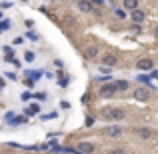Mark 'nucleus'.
I'll list each match as a JSON object with an SVG mask.
<instances>
[{
    "label": "nucleus",
    "mask_w": 158,
    "mask_h": 154,
    "mask_svg": "<svg viewBox=\"0 0 158 154\" xmlns=\"http://www.w3.org/2000/svg\"><path fill=\"white\" fill-rule=\"evenodd\" d=\"M26 60H34V54H32V52H26Z\"/></svg>",
    "instance_id": "nucleus-16"
},
{
    "label": "nucleus",
    "mask_w": 158,
    "mask_h": 154,
    "mask_svg": "<svg viewBox=\"0 0 158 154\" xmlns=\"http://www.w3.org/2000/svg\"><path fill=\"white\" fill-rule=\"evenodd\" d=\"M134 96H136V100H148V96H150V92H148L146 88H138L134 92Z\"/></svg>",
    "instance_id": "nucleus-4"
},
{
    "label": "nucleus",
    "mask_w": 158,
    "mask_h": 154,
    "mask_svg": "<svg viewBox=\"0 0 158 154\" xmlns=\"http://www.w3.org/2000/svg\"><path fill=\"white\" fill-rule=\"evenodd\" d=\"M132 20H134V22H142L144 20V12L142 10H134L132 12Z\"/></svg>",
    "instance_id": "nucleus-6"
},
{
    "label": "nucleus",
    "mask_w": 158,
    "mask_h": 154,
    "mask_svg": "<svg viewBox=\"0 0 158 154\" xmlns=\"http://www.w3.org/2000/svg\"><path fill=\"white\" fill-rule=\"evenodd\" d=\"M152 66H154V64H152V60H148V58H144V60L138 62V68L140 70H150Z\"/></svg>",
    "instance_id": "nucleus-5"
},
{
    "label": "nucleus",
    "mask_w": 158,
    "mask_h": 154,
    "mask_svg": "<svg viewBox=\"0 0 158 154\" xmlns=\"http://www.w3.org/2000/svg\"><path fill=\"white\" fill-rule=\"evenodd\" d=\"M92 150H94L92 142H80L78 144V152L80 154H92Z\"/></svg>",
    "instance_id": "nucleus-3"
},
{
    "label": "nucleus",
    "mask_w": 158,
    "mask_h": 154,
    "mask_svg": "<svg viewBox=\"0 0 158 154\" xmlns=\"http://www.w3.org/2000/svg\"><path fill=\"white\" fill-rule=\"evenodd\" d=\"M6 28H8V22H2V24H0V32H4Z\"/></svg>",
    "instance_id": "nucleus-15"
},
{
    "label": "nucleus",
    "mask_w": 158,
    "mask_h": 154,
    "mask_svg": "<svg viewBox=\"0 0 158 154\" xmlns=\"http://www.w3.org/2000/svg\"><path fill=\"white\" fill-rule=\"evenodd\" d=\"M156 36H158V28H156Z\"/></svg>",
    "instance_id": "nucleus-19"
},
{
    "label": "nucleus",
    "mask_w": 158,
    "mask_h": 154,
    "mask_svg": "<svg viewBox=\"0 0 158 154\" xmlns=\"http://www.w3.org/2000/svg\"><path fill=\"white\" fill-rule=\"evenodd\" d=\"M116 88H118V90H126V88H128V82L118 80V82H116Z\"/></svg>",
    "instance_id": "nucleus-13"
},
{
    "label": "nucleus",
    "mask_w": 158,
    "mask_h": 154,
    "mask_svg": "<svg viewBox=\"0 0 158 154\" xmlns=\"http://www.w3.org/2000/svg\"><path fill=\"white\" fill-rule=\"evenodd\" d=\"M78 8H80L82 12H90L92 10V2H78Z\"/></svg>",
    "instance_id": "nucleus-8"
},
{
    "label": "nucleus",
    "mask_w": 158,
    "mask_h": 154,
    "mask_svg": "<svg viewBox=\"0 0 158 154\" xmlns=\"http://www.w3.org/2000/svg\"><path fill=\"white\" fill-rule=\"evenodd\" d=\"M116 16H118V18H124V16H126V14H124L122 10H116Z\"/></svg>",
    "instance_id": "nucleus-17"
},
{
    "label": "nucleus",
    "mask_w": 158,
    "mask_h": 154,
    "mask_svg": "<svg viewBox=\"0 0 158 154\" xmlns=\"http://www.w3.org/2000/svg\"><path fill=\"white\" fill-rule=\"evenodd\" d=\"M102 116H104L106 120H122L124 116H126V112H124L122 108H104V110H102Z\"/></svg>",
    "instance_id": "nucleus-1"
},
{
    "label": "nucleus",
    "mask_w": 158,
    "mask_h": 154,
    "mask_svg": "<svg viewBox=\"0 0 158 154\" xmlns=\"http://www.w3.org/2000/svg\"><path fill=\"white\" fill-rule=\"evenodd\" d=\"M116 90H118V88H116V84H104L100 88V96L110 98V96H114V94H116Z\"/></svg>",
    "instance_id": "nucleus-2"
},
{
    "label": "nucleus",
    "mask_w": 158,
    "mask_h": 154,
    "mask_svg": "<svg viewBox=\"0 0 158 154\" xmlns=\"http://www.w3.org/2000/svg\"><path fill=\"white\" fill-rule=\"evenodd\" d=\"M124 6H126L128 10H136V6H138V2H134V0H126V2H124Z\"/></svg>",
    "instance_id": "nucleus-11"
},
{
    "label": "nucleus",
    "mask_w": 158,
    "mask_h": 154,
    "mask_svg": "<svg viewBox=\"0 0 158 154\" xmlns=\"http://www.w3.org/2000/svg\"><path fill=\"white\" fill-rule=\"evenodd\" d=\"M112 154H124V152H122V150H114Z\"/></svg>",
    "instance_id": "nucleus-18"
},
{
    "label": "nucleus",
    "mask_w": 158,
    "mask_h": 154,
    "mask_svg": "<svg viewBox=\"0 0 158 154\" xmlns=\"http://www.w3.org/2000/svg\"><path fill=\"white\" fill-rule=\"evenodd\" d=\"M136 134H138V136H142V138H150V136H152V132L148 130V128H138V130H136Z\"/></svg>",
    "instance_id": "nucleus-7"
},
{
    "label": "nucleus",
    "mask_w": 158,
    "mask_h": 154,
    "mask_svg": "<svg viewBox=\"0 0 158 154\" xmlns=\"http://www.w3.org/2000/svg\"><path fill=\"white\" fill-rule=\"evenodd\" d=\"M106 134H108V136H118V134H120V128H108Z\"/></svg>",
    "instance_id": "nucleus-12"
},
{
    "label": "nucleus",
    "mask_w": 158,
    "mask_h": 154,
    "mask_svg": "<svg viewBox=\"0 0 158 154\" xmlns=\"http://www.w3.org/2000/svg\"><path fill=\"white\" fill-rule=\"evenodd\" d=\"M38 110H40V108H38V104H32V106L28 108L26 112H28V114H36V112H38Z\"/></svg>",
    "instance_id": "nucleus-14"
},
{
    "label": "nucleus",
    "mask_w": 158,
    "mask_h": 154,
    "mask_svg": "<svg viewBox=\"0 0 158 154\" xmlns=\"http://www.w3.org/2000/svg\"><path fill=\"white\" fill-rule=\"evenodd\" d=\"M102 62H104V66H114L116 64V58L114 56H104V60H102Z\"/></svg>",
    "instance_id": "nucleus-10"
},
{
    "label": "nucleus",
    "mask_w": 158,
    "mask_h": 154,
    "mask_svg": "<svg viewBox=\"0 0 158 154\" xmlns=\"http://www.w3.org/2000/svg\"><path fill=\"white\" fill-rule=\"evenodd\" d=\"M98 54V46H90V48H86V56L88 58H94Z\"/></svg>",
    "instance_id": "nucleus-9"
}]
</instances>
